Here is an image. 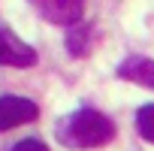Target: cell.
Returning a JSON list of instances; mask_svg holds the SVG:
<instances>
[{
    "label": "cell",
    "instance_id": "obj_7",
    "mask_svg": "<svg viewBox=\"0 0 154 151\" xmlns=\"http://www.w3.org/2000/svg\"><path fill=\"white\" fill-rule=\"evenodd\" d=\"M136 127H139L142 139L154 142V103H148V106H142L136 112Z\"/></svg>",
    "mask_w": 154,
    "mask_h": 151
},
{
    "label": "cell",
    "instance_id": "obj_5",
    "mask_svg": "<svg viewBox=\"0 0 154 151\" xmlns=\"http://www.w3.org/2000/svg\"><path fill=\"white\" fill-rule=\"evenodd\" d=\"M118 79H127V82H136V85L154 91V60L151 57H139V54L127 57L118 66Z\"/></svg>",
    "mask_w": 154,
    "mask_h": 151
},
{
    "label": "cell",
    "instance_id": "obj_3",
    "mask_svg": "<svg viewBox=\"0 0 154 151\" xmlns=\"http://www.w3.org/2000/svg\"><path fill=\"white\" fill-rule=\"evenodd\" d=\"M36 63V51L18 39L12 30L0 27V66H15V69H27Z\"/></svg>",
    "mask_w": 154,
    "mask_h": 151
},
{
    "label": "cell",
    "instance_id": "obj_8",
    "mask_svg": "<svg viewBox=\"0 0 154 151\" xmlns=\"http://www.w3.org/2000/svg\"><path fill=\"white\" fill-rule=\"evenodd\" d=\"M12 151H48V145L39 142V139H24V142H18Z\"/></svg>",
    "mask_w": 154,
    "mask_h": 151
},
{
    "label": "cell",
    "instance_id": "obj_2",
    "mask_svg": "<svg viewBox=\"0 0 154 151\" xmlns=\"http://www.w3.org/2000/svg\"><path fill=\"white\" fill-rule=\"evenodd\" d=\"M27 3L51 24H79L85 15V0H27Z\"/></svg>",
    "mask_w": 154,
    "mask_h": 151
},
{
    "label": "cell",
    "instance_id": "obj_4",
    "mask_svg": "<svg viewBox=\"0 0 154 151\" xmlns=\"http://www.w3.org/2000/svg\"><path fill=\"white\" fill-rule=\"evenodd\" d=\"M39 118V106L27 97H0V130H12Z\"/></svg>",
    "mask_w": 154,
    "mask_h": 151
},
{
    "label": "cell",
    "instance_id": "obj_6",
    "mask_svg": "<svg viewBox=\"0 0 154 151\" xmlns=\"http://www.w3.org/2000/svg\"><path fill=\"white\" fill-rule=\"evenodd\" d=\"M91 36H94V27H91V24H85V21L72 24L69 33H66V48H69V54L85 57V54L91 51Z\"/></svg>",
    "mask_w": 154,
    "mask_h": 151
},
{
    "label": "cell",
    "instance_id": "obj_1",
    "mask_svg": "<svg viewBox=\"0 0 154 151\" xmlns=\"http://www.w3.org/2000/svg\"><path fill=\"white\" fill-rule=\"evenodd\" d=\"M57 139L69 148H100L115 139V124L97 109H79L57 124Z\"/></svg>",
    "mask_w": 154,
    "mask_h": 151
}]
</instances>
